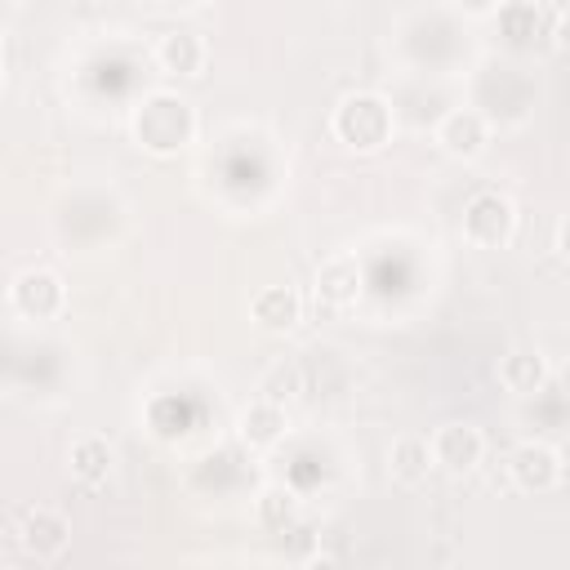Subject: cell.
Segmentation results:
<instances>
[{
	"instance_id": "6da1fadb",
	"label": "cell",
	"mask_w": 570,
	"mask_h": 570,
	"mask_svg": "<svg viewBox=\"0 0 570 570\" xmlns=\"http://www.w3.org/2000/svg\"><path fill=\"white\" fill-rule=\"evenodd\" d=\"M129 129H134L138 147H147L156 156H174V151H183L196 138V111H191V102L183 94L151 89V94L138 98Z\"/></svg>"
},
{
	"instance_id": "7a4b0ae2",
	"label": "cell",
	"mask_w": 570,
	"mask_h": 570,
	"mask_svg": "<svg viewBox=\"0 0 570 570\" xmlns=\"http://www.w3.org/2000/svg\"><path fill=\"white\" fill-rule=\"evenodd\" d=\"M330 129L352 151H379L396 134V111H392V102L383 94L356 89V94L338 98V107L330 111Z\"/></svg>"
},
{
	"instance_id": "3957f363",
	"label": "cell",
	"mask_w": 570,
	"mask_h": 570,
	"mask_svg": "<svg viewBox=\"0 0 570 570\" xmlns=\"http://www.w3.org/2000/svg\"><path fill=\"white\" fill-rule=\"evenodd\" d=\"M463 236L476 249H503L517 236V205L503 191H476L463 205Z\"/></svg>"
},
{
	"instance_id": "277c9868",
	"label": "cell",
	"mask_w": 570,
	"mask_h": 570,
	"mask_svg": "<svg viewBox=\"0 0 570 570\" xmlns=\"http://www.w3.org/2000/svg\"><path fill=\"white\" fill-rule=\"evenodd\" d=\"M9 303H13V312L27 316V321H49V316L62 312L67 285H62V276L49 272V267H22V272L9 281Z\"/></svg>"
},
{
	"instance_id": "5b68a950",
	"label": "cell",
	"mask_w": 570,
	"mask_h": 570,
	"mask_svg": "<svg viewBox=\"0 0 570 570\" xmlns=\"http://www.w3.org/2000/svg\"><path fill=\"white\" fill-rule=\"evenodd\" d=\"M561 450L557 445H548V441H521V445H512V454H508V476H512V485L517 490H525V494H548V490H557L561 485Z\"/></svg>"
},
{
	"instance_id": "8992f818",
	"label": "cell",
	"mask_w": 570,
	"mask_h": 570,
	"mask_svg": "<svg viewBox=\"0 0 570 570\" xmlns=\"http://www.w3.org/2000/svg\"><path fill=\"white\" fill-rule=\"evenodd\" d=\"M13 539H18V548H22L27 557L53 561V557H62L67 543H71V521H67L58 508H27L22 521H18V530H13Z\"/></svg>"
},
{
	"instance_id": "52a82bcc",
	"label": "cell",
	"mask_w": 570,
	"mask_h": 570,
	"mask_svg": "<svg viewBox=\"0 0 570 570\" xmlns=\"http://www.w3.org/2000/svg\"><path fill=\"white\" fill-rule=\"evenodd\" d=\"M436 147L454 160H476L490 147V120L476 107H450L436 120Z\"/></svg>"
},
{
	"instance_id": "ba28073f",
	"label": "cell",
	"mask_w": 570,
	"mask_h": 570,
	"mask_svg": "<svg viewBox=\"0 0 570 570\" xmlns=\"http://www.w3.org/2000/svg\"><path fill=\"white\" fill-rule=\"evenodd\" d=\"M428 445H432V463L445 468V472H472L481 463V454H485L481 428L476 423H459V419L454 423H441L428 436Z\"/></svg>"
},
{
	"instance_id": "9c48e42d",
	"label": "cell",
	"mask_w": 570,
	"mask_h": 570,
	"mask_svg": "<svg viewBox=\"0 0 570 570\" xmlns=\"http://www.w3.org/2000/svg\"><path fill=\"white\" fill-rule=\"evenodd\" d=\"M151 53H156V67L169 71V76H200L205 62H209V45H205V36H196V31H187V27L160 31Z\"/></svg>"
},
{
	"instance_id": "30bf717a",
	"label": "cell",
	"mask_w": 570,
	"mask_h": 570,
	"mask_svg": "<svg viewBox=\"0 0 570 570\" xmlns=\"http://www.w3.org/2000/svg\"><path fill=\"white\" fill-rule=\"evenodd\" d=\"M249 316L258 330L267 334H289L298 321H303V298L289 289V285H267L249 298Z\"/></svg>"
},
{
	"instance_id": "8fae6325",
	"label": "cell",
	"mask_w": 570,
	"mask_h": 570,
	"mask_svg": "<svg viewBox=\"0 0 570 570\" xmlns=\"http://www.w3.org/2000/svg\"><path fill=\"white\" fill-rule=\"evenodd\" d=\"M361 294V263L352 254H334L316 267V303L325 307H352Z\"/></svg>"
},
{
	"instance_id": "7c38bea8",
	"label": "cell",
	"mask_w": 570,
	"mask_h": 570,
	"mask_svg": "<svg viewBox=\"0 0 570 570\" xmlns=\"http://www.w3.org/2000/svg\"><path fill=\"white\" fill-rule=\"evenodd\" d=\"M499 383L512 392V396H539L543 383H548V361L539 347H512L503 361H499Z\"/></svg>"
},
{
	"instance_id": "4fadbf2b",
	"label": "cell",
	"mask_w": 570,
	"mask_h": 570,
	"mask_svg": "<svg viewBox=\"0 0 570 570\" xmlns=\"http://www.w3.org/2000/svg\"><path fill=\"white\" fill-rule=\"evenodd\" d=\"M289 419H285V405H272V401H249L236 419V432L249 450H272L281 436H285Z\"/></svg>"
},
{
	"instance_id": "5bb4252c",
	"label": "cell",
	"mask_w": 570,
	"mask_h": 570,
	"mask_svg": "<svg viewBox=\"0 0 570 570\" xmlns=\"http://www.w3.org/2000/svg\"><path fill=\"white\" fill-rule=\"evenodd\" d=\"M432 468H436V463H432L428 436L405 432V436H396V441L387 445V472H392V481H401V485H423Z\"/></svg>"
},
{
	"instance_id": "9a60e30c",
	"label": "cell",
	"mask_w": 570,
	"mask_h": 570,
	"mask_svg": "<svg viewBox=\"0 0 570 570\" xmlns=\"http://www.w3.org/2000/svg\"><path fill=\"white\" fill-rule=\"evenodd\" d=\"M67 463H71V472L85 481V485H98V481H107V472H111V463H116V450L107 445V436H76L71 441V450H67Z\"/></svg>"
},
{
	"instance_id": "2e32d148",
	"label": "cell",
	"mask_w": 570,
	"mask_h": 570,
	"mask_svg": "<svg viewBox=\"0 0 570 570\" xmlns=\"http://www.w3.org/2000/svg\"><path fill=\"white\" fill-rule=\"evenodd\" d=\"M254 517L267 530H285L298 517V494L289 485H263L258 499H254Z\"/></svg>"
},
{
	"instance_id": "e0dca14e",
	"label": "cell",
	"mask_w": 570,
	"mask_h": 570,
	"mask_svg": "<svg viewBox=\"0 0 570 570\" xmlns=\"http://www.w3.org/2000/svg\"><path fill=\"white\" fill-rule=\"evenodd\" d=\"M258 401H272V405H285L294 392H303V374H298V365H289V361H276L263 379H258Z\"/></svg>"
},
{
	"instance_id": "ac0fdd59",
	"label": "cell",
	"mask_w": 570,
	"mask_h": 570,
	"mask_svg": "<svg viewBox=\"0 0 570 570\" xmlns=\"http://www.w3.org/2000/svg\"><path fill=\"white\" fill-rule=\"evenodd\" d=\"M303 570H343V566H338L330 552H312V557L303 561Z\"/></svg>"
}]
</instances>
